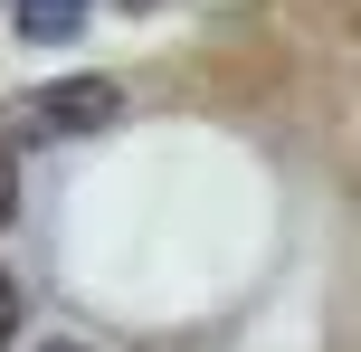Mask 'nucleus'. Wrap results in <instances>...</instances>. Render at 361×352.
Listing matches in <instances>:
<instances>
[{
    "label": "nucleus",
    "instance_id": "obj_1",
    "mask_svg": "<svg viewBox=\"0 0 361 352\" xmlns=\"http://www.w3.org/2000/svg\"><path fill=\"white\" fill-rule=\"evenodd\" d=\"M114 114H124V86L114 76H67V86H38L19 105V124L29 133H105Z\"/></svg>",
    "mask_w": 361,
    "mask_h": 352
},
{
    "label": "nucleus",
    "instance_id": "obj_3",
    "mask_svg": "<svg viewBox=\"0 0 361 352\" xmlns=\"http://www.w3.org/2000/svg\"><path fill=\"white\" fill-rule=\"evenodd\" d=\"M10 210H19V162H10V143H0V229H10Z\"/></svg>",
    "mask_w": 361,
    "mask_h": 352
},
{
    "label": "nucleus",
    "instance_id": "obj_2",
    "mask_svg": "<svg viewBox=\"0 0 361 352\" xmlns=\"http://www.w3.org/2000/svg\"><path fill=\"white\" fill-rule=\"evenodd\" d=\"M10 29L29 38V48H57V38L86 29V0H10Z\"/></svg>",
    "mask_w": 361,
    "mask_h": 352
},
{
    "label": "nucleus",
    "instance_id": "obj_5",
    "mask_svg": "<svg viewBox=\"0 0 361 352\" xmlns=\"http://www.w3.org/2000/svg\"><path fill=\"white\" fill-rule=\"evenodd\" d=\"M133 10H143V0H133Z\"/></svg>",
    "mask_w": 361,
    "mask_h": 352
},
{
    "label": "nucleus",
    "instance_id": "obj_4",
    "mask_svg": "<svg viewBox=\"0 0 361 352\" xmlns=\"http://www.w3.org/2000/svg\"><path fill=\"white\" fill-rule=\"evenodd\" d=\"M10 343H19V286L0 277V352H10Z\"/></svg>",
    "mask_w": 361,
    "mask_h": 352
}]
</instances>
